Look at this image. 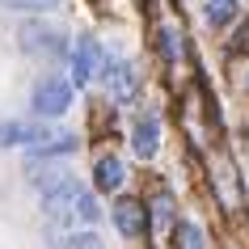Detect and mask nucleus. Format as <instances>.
Segmentation results:
<instances>
[{"mask_svg": "<svg viewBox=\"0 0 249 249\" xmlns=\"http://www.w3.org/2000/svg\"><path fill=\"white\" fill-rule=\"evenodd\" d=\"M42 215L51 224H93L102 211H97V198L85 190V186H76L72 178L59 186H51L47 195H42Z\"/></svg>", "mask_w": 249, "mask_h": 249, "instance_id": "1", "label": "nucleus"}, {"mask_svg": "<svg viewBox=\"0 0 249 249\" xmlns=\"http://www.w3.org/2000/svg\"><path fill=\"white\" fill-rule=\"evenodd\" d=\"M169 211H173V203H169V198H157V207H152V215H157V224H169V220H173Z\"/></svg>", "mask_w": 249, "mask_h": 249, "instance_id": "14", "label": "nucleus"}, {"mask_svg": "<svg viewBox=\"0 0 249 249\" xmlns=\"http://www.w3.org/2000/svg\"><path fill=\"white\" fill-rule=\"evenodd\" d=\"M123 160L118 157H102L97 165H93V182H97V190H118L123 186Z\"/></svg>", "mask_w": 249, "mask_h": 249, "instance_id": "9", "label": "nucleus"}, {"mask_svg": "<svg viewBox=\"0 0 249 249\" xmlns=\"http://www.w3.org/2000/svg\"><path fill=\"white\" fill-rule=\"evenodd\" d=\"M245 89H249V80H245Z\"/></svg>", "mask_w": 249, "mask_h": 249, "instance_id": "16", "label": "nucleus"}, {"mask_svg": "<svg viewBox=\"0 0 249 249\" xmlns=\"http://www.w3.org/2000/svg\"><path fill=\"white\" fill-rule=\"evenodd\" d=\"M131 148H135V157H157V148H160V118L157 114H144L140 123H135V131H131Z\"/></svg>", "mask_w": 249, "mask_h": 249, "instance_id": "7", "label": "nucleus"}, {"mask_svg": "<svg viewBox=\"0 0 249 249\" xmlns=\"http://www.w3.org/2000/svg\"><path fill=\"white\" fill-rule=\"evenodd\" d=\"M236 9H241L236 0H207V21L211 26H228L236 17Z\"/></svg>", "mask_w": 249, "mask_h": 249, "instance_id": "12", "label": "nucleus"}, {"mask_svg": "<svg viewBox=\"0 0 249 249\" xmlns=\"http://www.w3.org/2000/svg\"><path fill=\"white\" fill-rule=\"evenodd\" d=\"M97 42L93 38H80L76 42V51H72V80H76V85H89L93 80V72H97Z\"/></svg>", "mask_w": 249, "mask_h": 249, "instance_id": "8", "label": "nucleus"}, {"mask_svg": "<svg viewBox=\"0 0 249 249\" xmlns=\"http://www.w3.org/2000/svg\"><path fill=\"white\" fill-rule=\"evenodd\" d=\"M68 106H72V85L68 80H59V76H47L34 89V114H47V118H55V114H64Z\"/></svg>", "mask_w": 249, "mask_h": 249, "instance_id": "3", "label": "nucleus"}, {"mask_svg": "<svg viewBox=\"0 0 249 249\" xmlns=\"http://www.w3.org/2000/svg\"><path fill=\"white\" fill-rule=\"evenodd\" d=\"M55 131H47L42 123H0V148L9 144H30V148H42L51 144Z\"/></svg>", "mask_w": 249, "mask_h": 249, "instance_id": "5", "label": "nucleus"}, {"mask_svg": "<svg viewBox=\"0 0 249 249\" xmlns=\"http://www.w3.org/2000/svg\"><path fill=\"white\" fill-rule=\"evenodd\" d=\"M114 228L123 236H131V241H140V236L148 232V211H144V203H135V198H123V203H114Z\"/></svg>", "mask_w": 249, "mask_h": 249, "instance_id": "6", "label": "nucleus"}, {"mask_svg": "<svg viewBox=\"0 0 249 249\" xmlns=\"http://www.w3.org/2000/svg\"><path fill=\"white\" fill-rule=\"evenodd\" d=\"M173 241H178V249H203V228L190 224V220H182L173 228Z\"/></svg>", "mask_w": 249, "mask_h": 249, "instance_id": "11", "label": "nucleus"}, {"mask_svg": "<svg viewBox=\"0 0 249 249\" xmlns=\"http://www.w3.org/2000/svg\"><path fill=\"white\" fill-rule=\"evenodd\" d=\"M55 249H106L97 232H64V236H51Z\"/></svg>", "mask_w": 249, "mask_h": 249, "instance_id": "10", "label": "nucleus"}, {"mask_svg": "<svg viewBox=\"0 0 249 249\" xmlns=\"http://www.w3.org/2000/svg\"><path fill=\"white\" fill-rule=\"evenodd\" d=\"M59 0H0V9H55Z\"/></svg>", "mask_w": 249, "mask_h": 249, "instance_id": "13", "label": "nucleus"}, {"mask_svg": "<svg viewBox=\"0 0 249 249\" xmlns=\"http://www.w3.org/2000/svg\"><path fill=\"white\" fill-rule=\"evenodd\" d=\"M135 89H140V80H135V68L131 64H123V59L106 64V93H110V102L127 106L135 97Z\"/></svg>", "mask_w": 249, "mask_h": 249, "instance_id": "4", "label": "nucleus"}, {"mask_svg": "<svg viewBox=\"0 0 249 249\" xmlns=\"http://www.w3.org/2000/svg\"><path fill=\"white\" fill-rule=\"evenodd\" d=\"M17 38H21V51L26 55H59L64 51V34L47 21H26V26L17 30Z\"/></svg>", "mask_w": 249, "mask_h": 249, "instance_id": "2", "label": "nucleus"}, {"mask_svg": "<svg viewBox=\"0 0 249 249\" xmlns=\"http://www.w3.org/2000/svg\"><path fill=\"white\" fill-rule=\"evenodd\" d=\"M232 51H236V55H241V51H249V21H245L241 30H236V38H232Z\"/></svg>", "mask_w": 249, "mask_h": 249, "instance_id": "15", "label": "nucleus"}]
</instances>
